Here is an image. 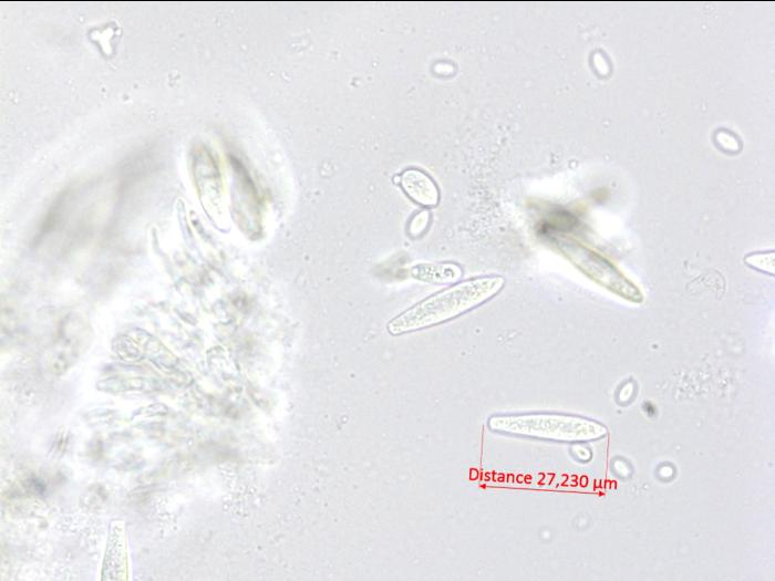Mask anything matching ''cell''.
Here are the masks:
<instances>
[{
	"mask_svg": "<svg viewBox=\"0 0 775 581\" xmlns=\"http://www.w3.org/2000/svg\"><path fill=\"white\" fill-rule=\"evenodd\" d=\"M500 276H485L459 282L432 294L394 317L389 333L400 335L452 320L495 297L504 287Z\"/></svg>",
	"mask_w": 775,
	"mask_h": 581,
	"instance_id": "cell-1",
	"label": "cell"
},
{
	"mask_svg": "<svg viewBox=\"0 0 775 581\" xmlns=\"http://www.w3.org/2000/svg\"><path fill=\"white\" fill-rule=\"evenodd\" d=\"M488 426L498 433L560 440L593 438L603 430L588 419L556 414L494 415Z\"/></svg>",
	"mask_w": 775,
	"mask_h": 581,
	"instance_id": "cell-2",
	"label": "cell"
},
{
	"mask_svg": "<svg viewBox=\"0 0 775 581\" xmlns=\"http://www.w3.org/2000/svg\"><path fill=\"white\" fill-rule=\"evenodd\" d=\"M572 260L592 280L609 291L632 302H641L640 290L612 263L585 249L572 252Z\"/></svg>",
	"mask_w": 775,
	"mask_h": 581,
	"instance_id": "cell-3",
	"label": "cell"
},
{
	"mask_svg": "<svg viewBox=\"0 0 775 581\" xmlns=\"http://www.w3.org/2000/svg\"><path fill=\"white\" fill-rule=\"evenodd\" d=\"M400 183L406 195L415 203L426 207H433L438 203V189L424 172L409 168L400 176Z\"/></svg>",
	"mask_w": 775,
	"mask_h": 581,
	"instance_id": "cell-4",
	"label": "cell"
},
{
	"mask_svg": "<svg viewBox=\"0 0 775 581\" xmlns=\"http://www.w3.org/2000/svg\"><path fill=\"white\" fill-rule=\"evenodd\" d=\"M461 269L457 266L443 264H420L412 269V276L418 280L431 282H448L461 277Z\"/></svg>",
	"mask_w": 775,
	"mask_h": 581,
	"instance_id": "cell-5",
	"label": "cell"
}]
</instances>
